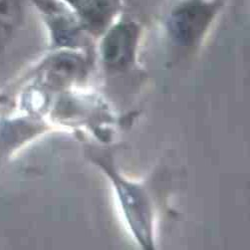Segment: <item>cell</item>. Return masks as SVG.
Returning a JSON list of instances; mask_svg holds the SVG:
<instances>
[{
	"label": "cell",
	"mask_w": 250,
	"mask_h": 250,
	"mask_svg": "<svg viewBox=\"0 0 250 250\" xmlns=\"http://www.w3.org/2000/svg\"><path fill=\"white\" fill-rule=\"evenodd\" d=\"M219 7L211 0H187L171 11L167 26L172 38L183 46H191L203 36Z\"/></svg>",
	"instance_id": "cell-1"
},
{
	"label": "cell",
	"mask_w": 250,
	"mask_h": 250,
	"mask_svg": "<svg viewBox=\"0 0 250 250\" xmlns=\"http://www.w3.org/2000/svg\"><path fill=\"white\" fill-rule=\"evenodd\" d=\"M139 28L134 22L123 21L112 27L102 43V55L109 68L124 69L134 58Z\"/></svg>",
	"instance_id": "cell-2"
},
{
	"label": "cell",
	"mask_w": 250,
	"mask_h": 250,
	"mask_svg": "<svg viewBox=\"0 0 250 250\" xmlns=\"http://www.w3.org/2000/svg\"><path fill=\"white\" fill-rule=\"evenodd\" d=\"M46 17L53 35L60 43H69L79 33V23L63 0H31Z\"/></svg>",
	"instance_id": "cell-3"
},
{
	"label": "cell",
	"mask_w": 250,
	"mask_h": 250,
	"mask_svg": "<svg viewBox=\"0 0 250 250\" xmlns=\"http://www.w3.org/2000/svg\"><path fill=\"white\" fill-rule=\"evenodd\" d=\"M78 14L88 28H105L120 7V0H63Z\"/></svg>",
	"instance_id": "cell-4"
},
{
	"label": "cell",
	"mask_w": 250,
	"mask_h": 250,
	"mask_svg": "<svg viewBox=\"0 0 250 250\" xmlns=\"http://www.w3.org/2000/svg\"><path fill=\"white\" fill-rule=\"evenodd\" d=\"M24 0H0V25L13 31L24 17Z\"/></svg>",
	"instance_id": "cell-5"
},
{
	"label": "cell",
	"mask_w": 250,
	"mask_h": 250,
	"mask_svg": "<svg viewBox=\"0 0 250 250\" xmlns=\"http://www.w3.org/2000/svg\"><path fill=\"white\" fill-rule=\"evenodd\" d=\"M11 33V30L5 28L2 25H0V48H2L6 44Z\"/></svg>",
	"instance_id": "cell-6"
}]
</instances>
